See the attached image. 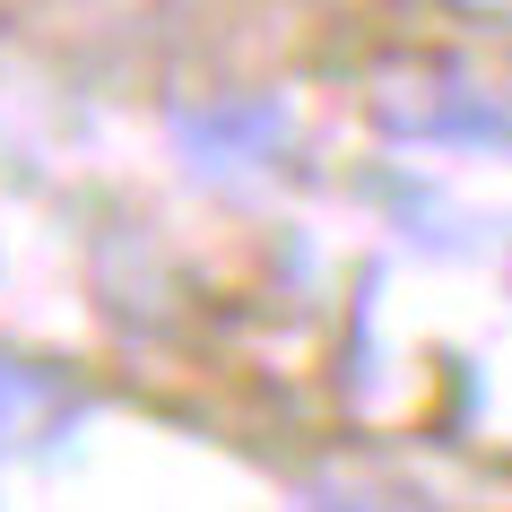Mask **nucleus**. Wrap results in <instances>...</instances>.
Listing matches in <instances>:
<instances>
[{"mask_svg": "<svg viewBox=\"0 0 512 512\" xmlns=\"http://www.w3.org/2000/svg\"><path fill=\"white\" fill-rule=\"evenodd\" d=\"M191 157L209 165H243V157H270L278 139H287V113L278 105H226V113H191L183 122Z\"/></svg>", "mask_w": 512, "mask_h": 512, "instance_id": "1", "label": "nucleus"}, {"mask_svg": "<svg viewBox=\"0 0 512 512\" xmlns=\"http://www.w3.org/2000/svg\"><path fill=\"white\" fill-rule=\"evenodd\" d=\"M44 408H53V382L27 374V365H0V443H9V434H27Z\"/></svg>", "mask_w": 512, "mask_h": 512, "instance_id": "2", "label": "nucleus"}]
</instances>
